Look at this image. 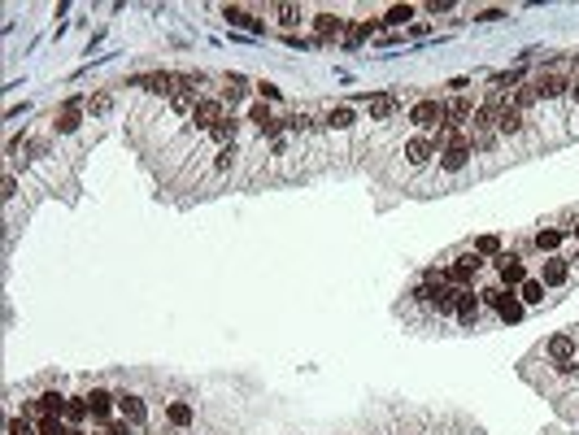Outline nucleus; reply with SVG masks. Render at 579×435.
Listing matches in <instances>:
<instances>
[{
	"label": "nucleus",
	"mask_w": 579,
	"mask_h": 435,
	"mask_svg": "<svg viewBox=\"0 0 579 435\" xmlns=\"http://www.w3.org/2000/svg\"><path fill=\"white\" fill-rule=\"evenodd\" d=\"M531 87H536L540 101H562V96H571V78H566L562 62H553L549 70H540V74L531 78Z\"/></svg>",
	"instance_id": "1"
},
{
	"label": "nucleus",
	"mask_w": 579,
	"mask_h": 435,
	"mask_svg": "<svg viewBox=\"0 0 579 435\" xmlns=\"http://www.w3.org/2000/svg\"><path fill=\"white\" fill-rule=\"evenodd\" d=\"M223 117H227V113H223V96H201L196 109H192V117H188V127H192L196 135H209Z\"/></svg>",
	"instance_id": "2"
},
{
	"label": "nucleus",
	"mask_w": 579,
	"mask_h": 435,
	"mask_svg": "<svg viewBox=\"0 0 579 435\" xmlns=\"http://www.w3.org/2000/svg\"><path fill=\"white\" fill-rule=\"evenodd\" d=\"M479 270H484V257H479V252H462V257H453V262L445 266V279L453 287H475Z\"/></svg>",
	"instance_id": "3"
},
{
	"label": "nucleus",
	"mask_w": 579,
	"mask_h": 435,
	"mask_svg": "<svg viewBox=\"0 0 579 435\" xmlns=\"http://www.w3.org/2000/svg\"><path fill=\"white\" fill-rule=\"evenodd\" d=\"M410 122L423 131V135L435 131V127L445 122V101H440V96H423V101H414V105H410Z\"/></svg>",
	"instance_id": "4"
},
{
	"label": "nucleus",
	"mask_w": 579,
	"mask_h": 435,
	"mask_svg": "<svg viewBox=\"0 0 579 435\" xmlns=\"http://www.w3.org/2000/svg\"><path fill=\"white\" fill-rule=\"evenodd\" d=\"M470 157H475V148H470V131H462L449 148H440V170H445V174H462V170L470 166Z\"/></svg>",
	"instance_id": "5"
},
{
	"label": "nucleus",
	"mask_w": 579,
	"mask_h": 435,
	"mask_svg": "<svg viewBox=\"0 0 579 435\" xmlns=\"http://www.w3.org/2000/svg\"><path fill=\"white\" fill-rule=\"evenodd\" d=\"M496 279H501V287H523L531 274H527V266H523V257L518 252H496Z\"/></svg>",
	"instance_id": "6"
},
{
	"label": "nucleus",
	"mask_w": 579,
	"mask_h": 435,
	"mask_svg": "<svg viewBox=\"0 0 579 435\" xmlns=\"http://www.w3.org/2000/svg\"><path fill=\"white\" fill-rule=\"evenodd\" d=\"M431 157H440V148H435L431 135H410V140H405V162H410L414 170H423Z\"/></svg>",
	"instance_id": "7"
},
{
	"label": "nucleus",
	"mask_w": 579,
	"mask_h": 435,
	"mask_svg": "<svg viewBox=\"0 0 579 435\" xmlns=\"http://www.w3.org/2000/svg\"><path fill=\"white\" fill-rule=\"evenodd\" d=\"M83 105H88V101H78V96H70V101L62 105V113L53 117V131H57V135H74L78 127H83Z\"/></svg>",
	"instance_id": "8"
},
{
	"label": "nucleus",
	"mask_w": 579,
	"mask_h": 435,
	"mask_svg": "<svg viewBox=\"0 0 579 435\" xmlns=\"http://www.w3.org/2000/svg\"><path fill=\"white\" fill-rule=\"evenodd\" d=\"M366 109H370V122H388V117L401 109V96H392V92H375V96H366Z\"/></svg>",
	"instance_id": "9"
},
{
	"label": "nucleus",
	"mask_w": 579,
	"mask_h": 435,
	"mask_svg": "<svg viewBox=\"0 0 579 435\" xmlns=\"http://www.w3.org/2000/svg\"><path fill=\"white\" fill-rule=\"evenodd\" d=\"M536 279H540L545 287H562V283L571 279V262H566V257H557V252H553L549 262L540 266V274H536Z\"/></svg>",
	"instance_id": "10"
},
{
	"label": "nucleus",
	"mask_w": 579,
	"mask_h": 435,
	"mask_svg": "<svg viewBox=\"0 0 579 435\" xmlns=\"http://www.w3.org/2000/svg\"><path fill=\"white\" fill-rule=\"evenodd\" d=\"M88 409H92L96 422H109L113 409H118V397H113V392H105V387H92V392H88Z\"/></svg>",
	"instance_id": "11"
},
{
	"label": "nucleus",
	"mask_w": 579,
	"mask_h": 435,
	"mask_svg": "<svg viewBox=\"0 0 579 435\" xmlns=\"http://www.w3.org/2000/svg\"><path fill=\"white\" fill-rule=\"evenodd\" d=\"M344 27H349V22H344L340 13H331V9H323V13H314V31H318V44H331V39L340 35Z\"/></svg>",
	"instance_id": "12"
},
{
	"label": "nucleus",
	"mask_w": 579,
	"mask_h": 435,
	"mask_svg": "<svg viewBox=\"0 0 579 435\" xmlns=\"http://www.w3.org/2000/svg\"><path fill=\"white\" fill-rule=\"evenodd\" d=\"M523 131H527V117H523V109L505 105L501 113H496V135H505V140H514V135H523Z\"/></svg>",
	"instance_id": "13"
},
{
	"label": "nucleus",
	"mask_w": 579,
	"mask_h": 435,
	"mask_svg": "<svg viewBox=\"0 0 579 435\" xmlns=\"http://www.w3.org/2000/svg\"><path fill=\"white\" fill-rule=\"evenodd\" d=\"M239 127H244V117H235V113H227L223 122H218V127L209 131V144H218V148H227V144H235V140H239Z\"/></svg>",
	"instance_id": "14"
},
{
	"label": "nucleus",
	"mask_w": 579,
	"mask_h": 435,
	"mask_svg": "<svg viewBox=\"0 0 579 435\" xmlns=\"http://www.w3.org/2000/svg\"><path fill=\"white\" fill-rule=\"evenodd\" d=\"M118 413H123L127 422H135V427H144L148 422V405L135 397V392H123V397H118Z\"/></svg>",
	"instance_id": "15"
},
{
	"label": "nucleus",
	"mask_w": 579,
	"mask_h": 435,
	"mask_svg": "<svg viewBox=\"0 0 579 435\" xmlns=\"http://www.w3.org/2000/svg\"><path fill=\"white\" fill-rule=\"evenodd\" d=\"M66 397H62V392H39V397H35V413H39V418H62V413H66Z\"/></svg>",
	"instance_id": "16"
},
{
	"label": "nucleus",
	"mask_w": 579,
	"mask_h": 435,
	"mask_svg": "<svg viewBox=\"0 0 579 435\" xmlns=\"http://www.w3.org/2000/svg\"><path fill=\"white\" fill-rule=\"evenodd\" d=\"M496 313H501V322H523L527 305H523V296H518V287H510V292L501 296V305H496Z\"/></svg>",
	"instance_id": "17"
},
{
	"label": "nucleus",
	"mask_w": 579,
	"mask_h": 435,
	"mask_svg": "<svg viewBox=\"0 0 579 435\" xmlns=\"http://www.w3.org/2000/svg\"><path fill=\"white\" fill-rule=\"evenodd\" d=\"M353 122H357V113H353L349 105H331V109L323 113V127H327V131H349Z\"/></svg>",
	"instance_id": "18"
},
{
	"label": "nucleus",
	"mask_w": 579,
	"mask_h": 435,
	"mask_svg": "<svg viewBox=\"0 0 579 435\" xmlns=\"http://www.w3.org/2000/svg\"><path fill=\"white\" fill-rule=\"evenodd\" d=\"M166 422H170V427H192V422H196V409H192L188 401H170V405H166Z\"/></svg>",
	"instance_id": "19"
},
{
	"label": "nucleus",
	"mask_w": 579,
	"mask_h": 435,
	"mask_svg": "<svg viewBox=\"0 0 579 435\" xmlns=\"http://www.w3.org/2000/svg\"><path fill=\"white\" fill-rule=\"evenodd\" d=\"M249 96V78L244 74H227V87H223V105H239Z\"/></svg>",
	"instance_id": "20"
},
{
	"label": "nucleus",
	"mask_w": 579,
	"mask_h": 435,
	"mask_svg": "<svg viewBox=\"0 0 579 435\" xmlns=\"http://www.w3.org/2000/svg\"><path fill=\"white\" fill-rule=\"evenodd\" d=\"M270 13L279 17V27H301V22H305V17H309V13H305L301 5H274Z\"/></svg>",
	"instance_id": "21"
},
{
	"label": "nucleus",
	"mask_w": 579,
	"mask_h": 435,
	"mask_svg": "<svg viewBox=\"0 0 579 435\" xmlns=\"http://www.w3.org/2000/svg\"><path fill=\"white\" fill-rule=\"evenodd\" d=\"M562 235H566L562 227H545V231H536V248L553 257V252H557V244H562Z\"/></svg>",
	"instance_id": "22"
},
{
	"label": "nucleus",
	"mask_w": 579,
	"mask_h": 435,
	"mask_svg": "<svg viewBox=\"0 0 579 435\" xmlns=\"http://www.w3.org/2000/svg\"><path fill=\"white\" fill-rule=\"evenodd\" d=\"M545 292H549V287H545L540 279H527L523 287H518V296H523V305H527V309H531V305H545Z\"/></svg>",
	"instance_id": "23"
},
{
	"label": "nucleus",
	"mask_w": 579,
	"mask_h": 435,
	"mask_svg": "<svg viewBox=\"0 0 579 435\" xmlns=\"http://www.w3.org/2000/svg\"><path fill=\"white\" fill-rule=\"evenodd\" d=\"M83 109H88V113H92V117H105V113H109V109H113V96H109V92H92V96H88V105H83Z\"/></svg>",
	"instance_id": "24"
},
{
	"label": "nucleus",
	"mask_w": 579,
	"mask_h": 435,
	"mask_svg": "<svg viewBox=\"0 0 579 435\" xmlns=\"http://www.w3.org/2000/svg\"><path fill=\"white\" fill-rule=\"evenodd\" d=\"M410 17H418V9H414V5H392V9L384 13V27H405Z\"/></svg>",
	"instance_id": "25"
},
{
	"label": "nucleus",
	"mask_w": 579,
	"mask_h": 435,
	"mask_svg": "<svg viewBox=\"0 0 579 435\" xmlns=\"http://www.w3.org/2000/svg\"><path fill=\"white\" fill-rule=\"evenodd\" d=\"M223 13H227V22H231V27H244V31H257V17H253L249 9H239V5H227Z\"/></svg>",
	"instance_id": "26"
},
{
	"label": "nucleus",
	"mask_w": 579,
	"mask_h": 435,
	"mask_svg": "<svg viewBox=\"0 0 579 435\" xmlns=\"http://www.w3.org/2000/svg\"><path fill=\"white\" fill-rule=\"evenodd\" d=\"M196 101H201V92H174V96H170V109H174V113H188V117H192Z\"/></svg>",
	"instance_id": "27"
},
{
	"label": "nucleus",
	"mask_w": 579,
	"mask_h": 435,
	"mask_svg": "<svg viewBox=\"0 0 579 435\" xmlns=\"http://www.w3.org/2000/svg\"><path fill=\"white\" fill-rule=\"evenodd\" d=\"M536 101H540V96H536V87H531V83L514 87V96H510V105H514V109H523V113H527V109H531Z\"/></svg>",
	"instance_id": "28"
},
{
	"label": "nucleus",
	"mask_w": 579,
	"mask_h": 435,
	"mask_svg": "<svg viewBox=\"0 0 579 435\" xmlns=\"http://www.w3.org/2000/svg\"><path fill=\"white\" fill-rule=\"evenodd\" d=\"M235 157H239V148H235V144L218 148V152H214V174H227V170L235 166Z\"/></svg>",
	"instance_id": "29"
},
{
	"label": "nucleus",
	"mask_w": 579,
	"mask_h": 435,
	"mask_svg": "<svg viewBox=\"0 0 579 435\" xmlns=\"http://www.w3.org/2000/svg\"><path fill=\"white\" fill-rule=\"evenodd\" d=\"M66 418H70V422H83V418H92L88 397H70V405H66Z\"/></svg>",
	"instance_id": "30"
},
{
	"label": "nucleus",
	"mask_w": 579,
	"mask_h": 435,
	"mask_svg": "<svg viewBox=\"0 0 579 435\" xmlns=\"http://www.w3.org/2000/svg\"><path fill=\"white\" fill-rule=\"evenodd\" d=\"M314 127H318V122H314L309 113H292V117H288V131H296V135H309Z\"/></svg>",
	"instance_id": "31"
},
{
	"label": "nucleus",
	"mask_w": 579,
	"mask_h": 435,
	"mask_svg": "<svg viewBox=\"0 0 579 435\" xmlns=\"http://www.w3.org/2000/svg\"><path fill=\"white\" fill-rule=\"evenodd\" d=\"M35 427H39V435H70V427L62 418H39Z\"/></svg>",
	"instance_id": "32"
},
{
	"label": "nucleus",
	"mask_w": 579,
	"mask_h": 435,
	"mask_svg": "<svg viewBox=\"0 0 579 435\" xmlns=\"http://www.w3.org/2000/svg\"><path fill=\"white\" fill-rule=\"evenodd\" d=\"M475 252H479V257H488V252L496 257V252H501V240H496V235H479V240H475Z\"/></svg>",
	"instance_id": "33"
},
{
	"label": "nucleus",
	"mask_w": 579,
	"mask_h": 435,
	"mask_svg": "<svg viewBox=\"0 0 579 435\" xmlns=\"http://www.w3.org/2000/svg\"><path fill=\"white\" fill-rule=\"evenodd\" d=\"M253 87H257V96H262V101H266V105H274V101H279V87L270 83V78H257V83H253Z\"/></svg>",
	"instance_id": "34"
},
{
	"label": "nucleus",
	"mask_w": 579,
	"mask_h": 435,
	"mask_svg": "<svg viewBox=\"0 0 579 435\" xmlns=\"http://www.w3.org/2000/svg\"><path fill=\"white\" fill-rule=\"evenodd\" d=\"M9 435H39V427L31 418H9Z\"/></svg>",
	"instance_id": "35"
},
{
	"label": "nucleus",
	"mask_w": 579,
	"mask_h": 435,
	"mask_svg": "<svg viewBox=\"0 0 579 435\" xmlns=\"http://www.w3.org/2000/svg\"><path fill=\"white\" fill-rule=\"evenodd\" d=\"M105 435H135V422H127V418H109V422H105Z\"/></svg>",
	"instance_id": "36"
},
{
	"label": "nucleus",
	"mask_w": 579,
	"mask_h": 435,
	"mask_svg": "<svg viewBox=\"0 0 579 435\" xmlns=\"http://www.w3.org/2000/svg\"><path fill=\"white\" fill-rule=\"evenodd\" d=\"M427 13H435V17H440V13H453V0H431Z\"/></svg>",
	"instance_id": "37"
},
{
	"label": "nucleus",
	"mask_w": 579,
	"mask_h": 435,
	"mask_svg": "<svg viewBox=\"0 0 579 435\" xmlns=\"http://www.w3.org/2000/svg\"><path fill=\"white\" fill-rule=\"evenodd\" d=\"M571 105H579V70L571 74Z\"/></svg>",
	"instance_id": "38"
},
{
	"label": "nucleus",
	"mask_w": 579,
	"mask_h": 435,
	"mask_svg": "<svg viewBox=\"0 0 579 435\" xmlns=\"http://www.w3.org/2000/svg\"><path fill=\"white\" fill-rule=\"evenodd\" d=\"M566 262H571V266H579V248H575V252H571V257H566Z\"/></svg>",
	"instance_id": "39"
},
{
	"label": "nucleus",
	"mask_w": 579,
	"mask_h": 435,
	"mask_svg": "<svg viewBox=\"0 0 579 435\" xmlns=\"http://www.w3.org/2000/svg\"><path fill=\"white\" fill-rule=\"evenodd\" d=\"M571 235H575V240H579V227H571Z\"/></svg>",
	"instance_id": "40"
}]
</instances>
